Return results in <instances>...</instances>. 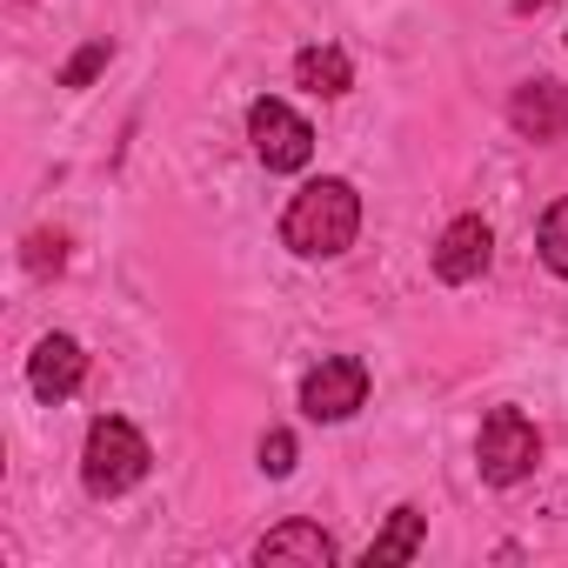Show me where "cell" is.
<instances>
[{
    "label": "cell",
    "instance_id": "7a4b0ae2",
    "mask_svg": "<svg viewBox=\"0 0 568 568\" xmlns=\"http://www.w3.org/2000/svg\"><path fill=\"white\" fill-rule=\"evenodd\" d=\"M148 462L154 455H148L141 428L121 422V415H101L88 428V448H81V481H88V495H128L148 475Z\"/></svg>",
    "mask_w": 568,
    "mask_h": 568
},
{
    "label": "cell",
    "instance_id": "7c38bea8",
    "mask_svg": "<svg viewBox=\"0 0 568 568\" xmlns=\"http://www.w3.org/2000/svg\"><path fill=\"white\" fill-rule=\"evenodd\" d=\"M541 261L568 281V201H555V207L541 214Z\"/></svg>",
    "mask_w": 568,
    "mask_h": 568
},
{
    "label": "cell",
    "instance_id": "2e32d148",
    "mask_svg": "<svg viewBox=\"0 0 568 568\" xmlns=\"http://www.w3.org/2000/svg\"><path fill=\"white\" fill-rule=\"evenodd\" d=\"M508 8H515V14H535V8H548V0H508Z\"/></svg>",
    "mask_w": 568,
    "mask_h": 568
},
{
    "label": "cell",
    "instance_id": "52a82bcc",
    "mask_svg": "<svg viewBox=\"0 0 568 568\" xmlns=\"http://www.w3.org/2000/svg\"><path fill=\"white\" fill-rule=\"evenodd\" d=\"M488 254H495L488 221H481V214H462V221H448V234L435 241V274L448 281V288H462V281H475V274L488 267Z\"/></svg>",
    "mask_w": 568,
    "mask_h": 568
},
{
    "label": "cell",
    "instance_id": "8fae6325",
    "mask_svg": "<svg viewBox=\"0 0 568 568\" xmlns=\"http://www.w3.org/2000/svg\"><path fill=\"white\" fill-rule=\"evenodd\" d=\"M422 528H428V515H422V508H395V515H388V528L368 541V555H362V561H368V568L415 561V555H422Z\"/></svg>",
    "mask_w": 568,
    "mask_h": 568
},
{
    "label": "cell",
    "instance_id": "9a60e30c",
    "mask_svg": "<svg viewBox=\"0 0 568 568\" xmlns=\"http://www.w3.org/2000/svg\"><path fill=\"white\" fill-rule=\"evenodd\" d=\"M261 468H267V475H288V468H295V435H288V428H267V435H261Z\"/></svg>",
    "mask_w": 568,
    "mask_h": 568
},
{
    "label": "cell",
    "instance_id": "277c9868",
    "mask_svg": "<svg viewBox=\"0 0 568 568\" xmlns=\"http://www.w3.org/2000/svg\"><path fill=\"white\" fill-rule=\"evenodd\" d=\"M247 141H254V154H261L267 174H295V168H308V154H315V128H308L288 101H267V94L247 108Z\"/></svg>",
    "mask_w": 568,
    "mask_h": 568
},
{
    "label": "cell",
    "instance_id": "6da1fadb",
    "mask_svg": "<svg viewBox=\"0 0 568 568\" xmlns=\"http://www.w3.org/2000/svg\"><path fill=\"white\" fill-rule=\"evenodd\" d=\"M355 234H362V194H355L348 181H335V174L308 181V187L288 201V214H281V241H288L302 261H328V254H342Z\"/></svg>",
    "mask_w": 568,
    "mask_h": 568
},
{
    "label": "cell",
    "instance_id": "9c48e42d",
    "mask_svg": "<svg viewBox=\"0 0 568 568\" xmlns=\"http://www.w3.org/2000/svg\"><path fill=\"white\" fill-rule=\"evenodd\" d=\"M254 561L267 568V561H308V568H328L335 561V541L315 528V521H281V528H267L261 541H254Z\"/></svg>",
    "mask_w": 568,
    "mask_h": 568
},
{
    "label": "cell",
    "instance_id": "30bf717a",
    "mask_svg": "<svg viewBox=\"0 0 568 568\" xmlns=\"http://www.w3.org/2000/svg\"><path fill=\"white\" fill-rule=\"evenodd\" d=\"M295 81H302L308 94L335 101V94H348V88H355V68H348V54H342V48H302V54H295Z\"/></svg>",
    "mask_w": 568,
    "mask_h": 568
},
{
    "label": "cell",
    "instance_id": "5b68a950",
    "mask_svg": "<svg viewBox=\"0 0 568 568\" xmlns=\"http://www.w3.org/2000/svg\"><path fill=\"white\" fill-rule=\"evenodd\" d=\"M368 402V368L355 355H322L302 375V415L308 422H348Z\"/></svg>",
    "mask_w": 568,
    "mask_h": 568
},
{
    "label": "cell",
    "instance_id": "5bb4252c",
    "mask_svg": "<svg viewBox=\"0 0 568 568\" xmlns=\"http://www.w3.org/2000/svg\"><path fill=\"white\" fill-rule=\"evenodd\" d=\"M61 261H68V234H28V267L34 274H61Z\"/></svg>",
    "mask_w": 568,
    "mask_h": 568
},
{
    "label": "cell",
    "instance_id": "3957f363",
    "mask_svg": "<svg viewBox=\"0 0 568 568\" xmlns=\"http://www.w3.org/2000/svg\"><path fill=\"white\" fill-rule=\"evenodd\" d=\"M475 462H481V475H488L495 488L528 481L535 462H541V435H535V422H528L521 408H488V422H481V435H475Z\"/></svg>",
    "mask_w": 568,
    "mask_h": 568
},
{
    "label": "cell",
    "instance_id": "4fadbf2b",
    "mask_svg": "<svg viewBox=\"0 0 568 568\" xmlns=\"http://www.w3.org/2000/svg\"><path fill=\"white\" fill-rule=\"evenodd\" d=\"M108 54H114L108 41H88V48H81V54H74L68 68H61V88H88V81H94V74L108 68Z\"/></svg>",
    "mask_w": 568,
    "mask_h": 568
},
{
    "label": "cell",
    "instance_id": "ba28073f",
    "mask_svg": "<svg viewBox=\"0 0 568 568\" xmlns=\"http://www.w3.org/2000/svg\"><path fill=\"white\" fill-rule=\"evenodd\" d=\"M81 382H88V355H81L74 335H48V342L28 355V388H34L41 402H68Z\"/></svg>",
    "mask_w": 568,
    "mask_h": 568
},
{
    "label": "cell",
    "instance_id": "8992f818",
    "mask_svg": "<svg viewBox=\"0 0 568 568\" xmlns=\"http://www.w3.org/2000/svg\"><path fill=\"white\" fill-rule=\"evenodd\" d=\"M508 128L521 134V141H561V128H568V88L561 81H521L515 94H508Z\"/></svg>",
    "mask_w": 568,
    "mask_h": 568
}]
</instances>
